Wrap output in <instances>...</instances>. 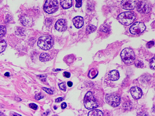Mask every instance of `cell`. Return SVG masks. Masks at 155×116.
Instances as JSON below:
<instances>
[{"mask_svg": "<svg viewBox=\"0 0 155 116\" xmlns=\"http://www.w3.org/2000/svg\"><path fill=\"white\" fill-rule=\"evenodd\" d=\"M135 65L137 67L142 68L144 66V63L142 61L137 60L135 62Z\"/></svg>", "mask_w": 155, "mask_h": 116, "instance_id": "cell-23", "label": "cell"}, {"mask_svg": "<svg viewBox=\"0 0 155 116\" xmlns=\"http://www.w3.org/2000/svg\"><path fill=\"white\" fill-rule=\"evenodd\" d=\"M96 26L93 25H90L87 26L86 29V33L87 34H90L94 32L96 30Z\"/></svg>", "mask_w": 155, "mask_h": 116, "instance_id": "cell-18", "label": "cell"}, {"mask_svg": "<svg viewBox=\"0 0 155 116\" xmlns=\"http://www.w3.org/2000/svg\"><path fill=\"white\" fill-rule=\"evenodd\" d=\"M55 27L56 30L59 32H63L66 30L67 28L66 22L63 19H60L56 22Z\"/></svg>", "mask_w": 155, "mask_h": 116, "instance_id": "cell-11", "label": "cell"}, {"mask_svg": "<svg viewBox=\"0 0 155 116\" xmlns=\"http://www.w3.org/2000/svg\"><path fill=\"white\" fill-rule=\"evenodd\" d=\"M44 97V96H43L40 94H38L36 95L35 96V99L37 100H39L40 99H43Z\"/></svg>", "mask_w": 155, "mask_h": 116, "instance_id": "cell-30", "label": "cell"}, {"mask_svg": "<svg viewBox=\"0 0 155 116\" xmlns=\"http://www.w3.org/2000/svg\"><path fill=\"white\" fill-rule=\"evenodd\" d=\"M154 42L153 41H150L148 42L146 44V47L147 48H150L152 47L154 45Z\"/></svg>", "mask_w": 155, "mask_h": 116, "instance_id": "cell-26", "label": "cell"}, {"mask_svg": "<svg viewBox=\"0 0 155 116\" xmlns=\"http://www.w3.org/2000/svg\"><path fill=\"white\" fill-rule=\"evenodd\" d=\"M63 75L64 76L67 78H69L70 77V74L69 72H64Z\"/></svg>", "mask_w": 155, "mask_h": 116, "instance_id": "cell-31", "label": "cell"}, {"mask_svg": "<svg viewBox=\"0 0 155 116\" xmlns=\"http://www.w3.org/2000/svg\"><path fill=\"white\" fill-rule=\"evenodd\" d=\"M130 92L132 97L135 99H140L143 94L142 90L138 87H132L130 89Z\"/></svg>", "mask_w": 155, "mask_h": 116, "instance_id": "cell-10", "label": "cell"}, {"mask_svg": "<svg viewBox=\"0 0 155 116\" xmlns=\"http://www.w3.org/2000/svg\"><path fill=\"white\" fill-rule=\"evenodd\" d=\"M76 7L79 8L82 5V0H76Z\"/></svg>", "mask_w": 155, "mask_h": 116, "instance_id": "cell-29", "label": "cell"}, {"mask_svg": "<svg viewBox=\"0 0 155 116\" xmlns=\"http://www.w3.org/2000/svg\"><path fill=\"white\" fill-rule=\"evenodd\" d=\"M50 59V56L47 53H42L40 56V60L42 62H45L48 61Z\"/></svg>", "mask_w": 155, "mask_h": 116, "instance_id": "cell-17", "label": "cell"}, {"mask_svg": "<svg viewBox=\"0 0 155 116\" xmlns=\"http://www.w3.org/2000/svg\"><path fill=\"white\" fill-rule=\"evenodd\" d=\"M136 19V16L133 12H125L119 15L117 19L119 22L125 26H129L133 23Z\"/></svg>", "mask_w": 155, "mask_h": 116, "instance_id": "cell-1", "label": "cell"}, {"mask_svg": "<svg viewBox=\"0 0 155 116\" xmlns=\"http://www.w3.org/2000/svg\"><path fill=\"white\" fill-rule=\"evenodd\" d=\"M137 3L136 0H123L121 6L125 10H131L136 7Z\"/></svg>", "mask_w": 155, "mask_h": 116, "instance_id": "cell-9", "label": "cell"}, {"mask_svg": "<svg viewBox=\"0 0 155 116\" xmlns=\"http://www.w3.org/2000/svg\"><path fill=\"white\" fill-rule=\"evenodd\" d=\"M109 78L111 81H115L119 79L120 74L118 71L114 70L110 71L108 74Z\"/></svg>", "mask_w": 155, "mask_h": 116, "instance_id": "cell-13", "label": "cell"}, {"mask_svg": "<svg viewBox=\"0 0 155 116\" xmlns=\"http://www.w3.org/2000/svg\"><path fill=\"white\" fill-rule=\"evenodd\" d=\"M103 115L102 111L98 110H93L91 111L88 114L89 116H102Z\"/></svg>", "mask_w": 155, "mask_h": 116, "instance_id": "cell-16", "label": "cell"}, {"mask_svg": "<svg viewBox=\"0 0 155 116\" xmlns=\"http://www.w3.org/2000/svg\"><path fill=\"white\" fill-rule=\"evenodd\" d=\"M7 44L4 40L0 39V53L2 52L5 50Z\"/></svg>", "mask_w": 155, "mask_h": 116, "instance_id": "cell-19", "label": "cell"}, {"mask_svg": "<svg viewBox=\"0 0 155 116\" xmlns=\"http://www.w3.org/2000/svg\"><path fill=\"white\" fill-rule=\"evenodd\" d=\"M60 88L61 90H66V85L65 83L63 82L59 85Z\"/></svg>", "mask_w": 155, "mask_h": 116, "instance_id": "cell-25", "label": "cell"}, {"mask_svg": "<svg viewBox=\"0 0 155 116\" xmlns=\"http://www.w3.org/2000/svg\"><path fill=\"white\" fill-rule=\"evenodd\" d=\"M21 22L22 24L25 26H29L32 25V20L31 17L27 16H25L22 17L20 19Z\"/></svg>", "mask_w": 155, "mask_h": 116, "instance_id": "cell-14", "label": "cell"}, {"mask_svg": "<svg viewBox=\"0 0 155 116\" xmlns=\"http://www.w3.org/2000/svg\"><path fill=\"white\" fill-rule=\"evenodd\" d=\"M67 106V104L65 102H63L61 104V106L62 109H64L65 108H66Z\"/></svg>", "mask_w": 155, "mask_h": 116, "instance_id": "cell-32", "label": "cell"}, {"mask_svg": "<svg viewBox=\"0 0 155 116\" xmlns=\"http://www.w3.org/2000/svg\"><path fill=\"white\" fill-rule=\"evenodd\" d=\"M121 56L123 62L126 64L132 63L135 59V55L133 50L130 48H126L121 53Z\"/></svg>", "mask_w": 155, "mask_h": 116, "instance_id": "cell-4", "label": "cell"}, {"mask_svg": "<svg viewBox=\"0 0 155 116\" xmlns=\"http://www.w3.org/2000/svg\"><path fill=\"white\" fill-rule=\"evenodd\" d=\"M4 75L5 76L8 77L10 76V74L9 72H6V73L5 74H4Z\"/></svg>", "mask_w": 155, "mask_h": 116, "instance_id": "cell-35", "label": "cell"}, {"mask_svg": "<svg viewBox=\"0 0 155 116\" xmlns=\"http://www.w3.org/2000/svg\"><path fill=\"white\" fill-rule=\"evenodd\" d=\"M29 106L30 108L34 110H36L38 108V105L35 103H31L30 104Z\"/></svg>", "mask_w": 155, "mask_h": 116, "instance_id": "cell-28", "label": "cell"}, {"mask_svg": "<svg viewBox=\"0 0 155 116\" xmlns=\"http://www.w3.org/2000/svg\"><path fill=\"white\" fill-rule=\"evenodd\" d=\"M6 32V28L2 25H0V38L4 36Z\"/></svg>", "mask_w": 155, "mask_h": 116, "instance_id": "cell-21", "label": "cell"}, {"mask_svg": "<svg viewBox=\"0 0 155 116\" xmlns=\"http://www.w3.org/2000/svg\"><path fill=\"white\" fill-rule=\"evenodd\" d=\"M54 109L55 110H56V109H57V108H56V106H54Z\"/></svg>", "mask_w": 155, "mask_h": 116, "instance_id": "cell-36", "label": "cell"}, {"mask_svg": "<svg viewBox=\"0 0 155 116\" xmlns=\"http://www.w3.org/2000/svg\"><path fill=\"white\" fill-rule=\"evenodd\" d=\"M136 7L138 12L144 14L149 12L151 9L150 4L145 1H140L137 3Z\"/></svg>", "mask_w": 155, "mask_h": 116, "instance_id": "cell-8", "label": "cell"}, {"mask_svg": "<svg viewBox=\"0 0 155 116\" xmlns=\"http://www.w3.org/2000/svg\"><path fill=\"white\" fill-rule=\"evenodd\" d=\"M63 100V98L62 97H59L56 99V102H62V101Z\"/></svg>", "mask_w": 155, "mask_h": 116, "instance_id": "cell-33", "label": "cell"}, {"mask_svg": "<svg viewBox=\"0 0 155 116\" xmlns=\"http://www.w3.org/2000/svg\"><path fill=\"white\" fill-rule=\"evenodd\" d=\"M60 4L63 8H69L72 6V0H61Z\"/></svg>", "mask_w": 155, "mask_h": 116, "instance_id": "cell-15", "label": "cell"}, {"mask_svg": "<svg viewBox=\"0 0 155 116\" xmlns=\"http://www.w3.org/2000/svg\"><path fill=\"white\" fill-rule=\"evenodd\" d=\"M59 8V4L56 0H47L44 7V11L48 13L56 11Z\"/></svg>", "mask_w": 155, "mask_h": 116, "instance_id": "cell-5", "label": "cell"}, {"mask_svg": "<svg viewBox=\"0 0 155 116\" xmlns=\"http://www.w3.org/2000/svg\"><path fill=\"white\" fill-rule=\"evenodd\" d=\"M67 84H68V87H72L73 85L72 83L70 81L68 82V83H67Z\"/></svg>", "mask_w": 155, "mask_h": 116, "instance_id": "cell-34", "label": "cell"}, {"mask_svg": "<svg viewBox=\"0 0 155 116\" xmlns=\"http://www.w3.org/2000/svg\"><path fill=\"white\" fill-rule=\"evenodd\" d=\"M145 28V26L143 23L137 22L130 27L129 31L133 34L138 35L144 32Z\"/></svg>", "mask_w": 155, "mask_h": 116, "instance_id": "cell-7", "label": "cell"}, {"mask_svg": "<svg viewBox=\"0 0 155 116\" xmlns=\"http://www.w3.org/2000/svg\"><path fill=\"white\" fill-rule=\"evenodd\" d=\"M106 102L109 105L113 107H117L120 103V96L115 94H109L105 96Z\"/></svg>", "mask_w": 155, "mask_h": 116, "instance_id": "cell-6", "label": "cell"}, {"mask_svg": "<svg viewBox=\"0 0 155 116\" xmlns=\"http://www.w3.org/2000/svg\"><path fill=\"white\" fill-rule=\"evenodd\" d=\"M84 104L85 108L88 109L97 108L98 105L91 92H88L85 96Z\"/></svg>", "mask_w": 155, "mask_h": 116, "instance_id": "cell-3", "label": "cell"}, {"mask_svg": "<svg viewBox=\"0 0 155 116\" xmlns=\"http://www.w3.org/2000/svg\"><path fill=\"white\" fill-rule=\"evenodd\" d=\"M74 56L72 55H68L65 57L64 60L66 63L70 64L74 61Z\"/></svg>", "mask_w": 155, "mask_h": 116, "instance_id": "cell-20", "label": "cell"}, {"mask_svg": "<svg viewBox=\"0 0 155 116\" xmlns=\"http://www.w3.org/2000/svg\"><path fill=\"white\" fill-rule=\"evenodd\" d=\"M53 44V39L50 36L47 35H43L40 37L38 43V47L45 50L50 49Z\"/></svg>", "mask_w": 155, "mask_h": 116, "instance_id": "cell-2", "label": "cell"}, {"mask_svg": "<svg viewBox=\"0 0 155 116\" xmlns=\"http://www.w3.org/2000/svg\"><path fill=\"white\" fill-rule=\"evenodd\" d=\"M42 89L45 91L46 92V93L49 94H52L53 93V91L50 89L44 87H43Z\"/></svg>", "mask_w": 155, "mask_h": 116, "instance_id": "cell-27", "label": "cell"}, {"mask_svg": "<svg viewBox=\"0 0 155 116\" xmlns=\"http://www.w3.org/2000/svg\"><path fill=\"white\" fill-rule=\"evenodd\" d=\"M150 68L152 69H155V57H153L150 61Z\"/></svg>", "mask_w": 155, "mask_h": 116, "instance_id": "cell-24", "label": "cell"}, {"mask_svg": "<svg viewBox=\"0 0 155 116\" xmlns=\"http://www.w3.org/2000/svg\"><path fill=\"white\" fill-rule=\"evenodd\" d=\"M109 28L107 25H104L101 26L100 28V30L105 33H107L109 32Z\"/></svg>", "mask_w": 155, "mask_h": 116, "instance_id": "cell-22", "label": "cell"}, {"mask_svg": "<svg viewBox=\"0 0 155 116\" xmlns=\"http://www.w3.org/2000/svg\"><path fill=\"white\" fill-rule=\"evenodd\" d=\"M72 22L74 26L77 29L81 28L84 24L83 17L80 16H77L74 17L73 19Z\"/></svg>", "mask_w": 155, "mask_h": 116, "instance_id": "cell-12", "label": "cell"}]
</instances>
